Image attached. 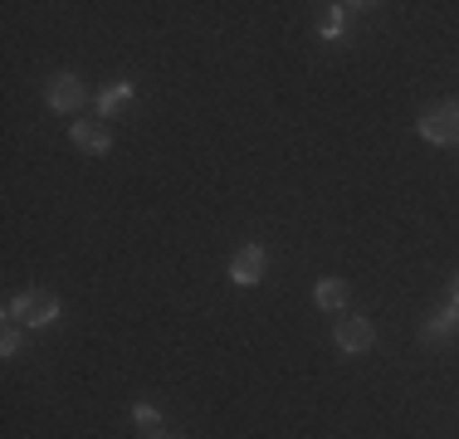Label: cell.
<instances>
[{"label": "cell", "instance_id": "6da1fadb", "mask_svg": "<svg viewBox=\"0 0 459 439\" xmlns=\"http://www.w3.org/2000/svg\"><path fill=\"white\" fill-rule=\"evenodd\" d=\"M59 317V298L45 288H30V293H15L5 298V323H20V327H49Z\"/></svg>", "mask_w": 459, "mask_h": 439}, {"label": "cell", "instance_id": "7a4b0ae2", "mask_svg": "<svg viewBox=\"0 0 459 439\" xmlns=\"http://www.w3.org/2000/svg\"><path fill=\"white\" fill-rule=\"evenodd\" d=\"M420 137L435 142V147H459V103L430 108V113L420 117Z\"/></svg>", "mask_w": 459, "mask_h": 439}, {"label": "cell", "instance_id": "3957f363", "mask_svg": "<svg viewBox=\"0 0 459 439\" xmlns=\"http://www.w3.org/2000/svg\"><path fill=\"white\" fill-rule=\"evenodd\" d=\"M45 98H49V108H54V113H74V108H83V103H89V93H83V83L74 79V73H54L49 88H45Z\"/></svg>", "mask_w": 459, "mask_h": 439}, {"label": "cell", "instance_id": "277c9868", "mask_svg": "<svg viewBox=\"0 0 459 439\" xmlns=\"http://www.w3.org/2000/svg\"><path fill=\"white\" fill-rule=\"evenodd\" d=\"M264 263H269L264 249H259V245H245L235 259H230V283H239V288H255V283L264 279Z\"/></svg>", "mask_w": 459, "mask_h": 439}, {"label": "cell", "instance_id": "5b68a950", "mask_svg": "<svg viewBox=\"0 0 459 439\" xmlns=\"http://www.w3.org/2000/svg\"><path fill=\"white\" fill-rule=\"evenodd\" d=\"M333 342L342 351H371V342H377V332H371L367 317H342V323L333 327Z\"/></svg>", "mask_w": 459, "mask_h": 439}, {"label": "cell", "instance_id": "8992f818", "mask_svg": "<svg viewBox=\"0 0 459 439\" xmlns=\"http://www.w3.org/2000/svg\"><path fill=\"white\" fill-rule=\"evenodd\" d=\"M74 147L103 157V151L113 147V132H108V123H74Z\"/></svg>", "mask_w": 459, "mask_h": 439}, {"label": "cell", "instance_id": "52a82bcc", "mask_svg": "<svg viewBox=\"0 0 459 439\" xmlns=\"http://www.w3.org/2000/svg\"><path fill=\"white\" fill-rule=\"evenodd\" d=\"M133 103H137V88H133V83H113V88H103V93H98V108H103V117L133 113Z\"/></svg>", "mask_w": 459, "mask_h": 439}, {"label": "cell", "instance_id": "ba28073f", "mask_svg": "<svg viewBox=\"0 0 459 439\" xmlns=\"http://www.w3.org/2000/svg\"><path fill=\"white\" fill-rule=\"evenodd\" d=\"M450 337H459V307H445L440 317H430V327H425V342H450Z\"/></svg>", "mask_w": 459, "mask_h": 439}, {"label": "cell", "instance_id": "9c48e42d", "mask_svg": "<svg viewBox=\"0 0 459 439\" xmlns=\"http://www.w3.org/2000/svg\"><path fill=\"white\" fill-rule=\"evenodd\" d=\"M342 303H347V283L342 279H318V307L342 313Z\"/></svg>", "mask_w": 459, "mask_h": 439}, {"label": "cell", "instance_id": "30bf717a", "mask_svg": "<svg viewBox=\"0 0 459 439\" xmlns=\"http://www.w3.org/2000/svg\"><path fill=\"white\" fill-rule=\"evenodd\" d=\"M20 351V323H5V332H0V357H15Z\"/></svg>", "mask_w": 459, "mask_h": 439}, {"label": "cell", "instance_id": "8fae6325", "mask_svg": "<svg viewBox=\"0 0 459 439\" xmlns=\"http://www.w3.org/2000/svg\"><path fill=\"white\" fill-rule=\"evenodd\" d=\"M137 425H142V430H157V410H152V405H137Z\"/></svg>", "mask_w": 459, "mask_h": 439}, {"label": "cell", "instance_id": "7c38bea8", "mask_svg": "<svg viewBox=\"0 0 459 439\" xmlns=\"http://www.w3.org/2000/svg\"><path fill=\"white\" fill-rule=\"evenodd\" d=\"M455 307H459V273H455Z\"/></svg>", "mask_w": 459, "mask_h": 439}, {"label": "cell", "instance_id": "4fadbf2b", "mask_svg": "<svg viewBox=\"0 0 459 439\" xmlns=\"http://www.w3.org/2000/svg\"><path fill=\"white\" fill-rule=\"evenodd\" d=\"M152 439H171V435H152Z\"/></svg>", "mask_w": 459, "mask_h": 439}]
</instances>
